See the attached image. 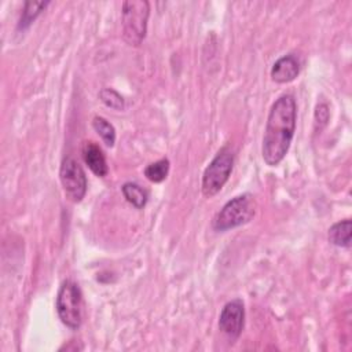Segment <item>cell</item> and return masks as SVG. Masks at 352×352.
I'll use <instances>...</instances> for the list:
<instances>
[{
	"label": "cell",
	"instance_id": "obj_5",
	"mask_svg": "<svg viewBox=\"0 0 352 352\" xmlns=\"http://www.w3.org/2000/svg\"><path fill=\"white\" fill-rule=\"evenodd\" d=\"M56 312L60 322L72 330H77L82 322V294L78 285L65 280L56 296Z\"/></svg>",
	"mask_w": 352,
	"mask_h": 352
},
{
	"label": "cell",
	"instance_id": "obj_1",
	"mask_svg": "<svg viewBox=\"0 0 352 352\" xmlns=\"http://www.w3.org/2000/svg\"><path fill=\"white\" fill-rule=\"evenodd\" d=\"M297 104L290 94L279 96L268 113L261 154L267 165H278L289 151L294 136Z\"/></svg>",
	"mask_w": 352,
	"mask_h": 352
},
{
	"label": "cell",
	"instance_id": "obj_9",
	"mask_svg": "<svg viewBox=\"0 0 352 352\" xmlns=\"http://www.w3.org/2000/svg\"><path fill=\"white\" fill-rule=\"evenodd\" d=\"M82 158L88 168L99 177H104L109 172L106 157L102 148L94 142H85L82 146Z\"/></svg>",
	"mask_w": 352,
	"mask_h": 352
},
{
	"label": "cell",
	"instance_id": "obj_3",
	"mask_svg": "<svg viewBox=\"0 0 352 352\" xmlns=\"http://www.w3.org/2000/svg\"><path fill=\"white\" fill-rule=\"evenodd\" d=\"M150 4L146 0H129L122 3L121 23L122 37L129 45H139L147 32Z\"/></svg>",
	"mask_w": 352,
	"mask_h": 352
},
{
	"label": "cell",
	"instance_id": "obj_14",
	"mask_svg": "<svg viewBox=\"0 0 352 352\" xmlns=\"http://www.w3.org/2000/svg\"><path fill=\"white\" fill-rule=\"evenodd\" d=\"M169 173V160L161 158L153 164H148L144 169V176L153 183H161Z\"/></svg>",
	"mask_w": 352,
	"mask_h": 352
},
{
	"label": "cell",
	"instance_id": "obj_16",
	"mask_svg": "<svg viewBox=\"0 0 352 352\" xmlns=\"http://www.w3.org/2000/svg\"><path fill=\"white\" fill-rule=\"evenodd\" d=\"M315 117H316V122H323L326 124L327 120H329V110H327V106L326 104H319L316 107V111H315Z\"/></svg>",
	"mask_w": 352,
	"mask_h": 352
},
{
	"label": "cell",
	"instance_id": "obj_2",
	"mask_svg": "<svg viewBox=\"0 0 352 352\" xmlns=\"http://www.w3.org/2000/svg\"><path fill=\"white\" fill-rule=\"evenodd\" d=\"M256 213V201L252 194H241L226 202V205L216 213L212 227L216 231H227L253 219Z\"/></svg>",
	"mask_w": 352,
	"mask_h": 352
},
{
	"label": "cell",
	"instance_id": "obj_12",
	"mask_svg": "<svg viewBox=\"0 0 352 352\" xmlns=\"http://www.w3.org/2000/svg\"><path fill=\"white\" fill-rule=\"evenodd\" d=\"M48 4V1H26L18 23V29H26Z\"/></svg>",
	"mask_w": 352,
	"mask_h": 352
},
{
	"label": "cell",
	"instance_id": "obj_13",
	"mask_svg": "<svg viewBox=\"0 0 352 352\" xmlns=\"http://www.w3.org/2000/svg\"><path fill=\"white\" fill-rule=\"evenodd\" d=\"M92 126L96 131V133L100 136V139L103 140V143L107 147H113L114 142H116V129L114 126L103 117H94L92 120Z\"/></svg>",
	"mask_w": 352,
	"mask_h": 352
},
{
	"label": "cell",
	"instance_id": "obj_11",
	"mask_svg": "<svg viewBox=\"0 0 352 352\" xmlns=\"http://www.w3.org/2000/svg\"><path fill=\"white\" fill-rule=\"evenodd\" d=\"M122 194L125 197V199L132 204L136 209H142L147 199H148V192L147 190H144L143 187H140L138 183H132V182H128L125 183L122 187Z\"/></svg>",
	"mask_w": 352,
	"mask_h": 352
},
{
	"label": "cell",
	"instance_id": "obj_15",
	"mask_svg": "<svg viewBox=\"0 0 352 352\" xmlns=\"http://www.w3.org/2000/svg\"><path fill=\"white\" fill-rule=\"evenodd\" d=\"M99 98H100V100L107 107H111L114 110L124 109V99H122V96L117 91H114L113 88H103L99 92Z\"/></svg>",
	"mask_w": 352,
	"mask_h": 352
},
{
	"label": "cell",
	"instance_id": "obj_4",
	"mask_svg": "<svg viewBox=\"0 0 352 352\" xmlns=\"http://www.w3.org/2000/svg\"><path fill=\"white\" fill-rule=\"evenodd\" d=\"M234 166V154L228 146L221 147L205 168L202 175V194L208 198L216 195L227 183Z\"/></svg>",
	"mask_w": 352,
	"mask_h": 352
},
{
	"label": "cell",
	"instance_id": "obj_10",
	"mask_svg": "<svg viewBox=\"0 0 352 352\" xmlns=\"http://www.w3.org/2000/svg\"><path fill=\"white\" fill-rule=\"evenodd\" d=\"M351 230H352V223L351 220H342L336 224H333L329 228L327 236L329 241L340 248H349L351 245Z\"/></svg>",
	"mask_w": 352,
	"mask_h": 352
},
{
	"label": "cell",
	"instance_id": "obj_7",
	"mask_svg": "<svg viewBox=\"0 0 352 352\" xmlns=\"http://www.w3.org/2000/svg\"><path fill=\"white\" fill-rule=\"evenodd\" d=\"M243 324H245V307L242 300L236 298V300L228 301L220 312V318H219L220 330L226 336H228L231 340H236L243 330Z\"/></svg>",
	"mask_w": 352,
	"mask_h": 352
},
{
	"label": "cell",
	"instance_id": "obj_6",
	"mask_svg": "<svg viewBox=\"0 0 352 352\" xmlns=\"http://www.w3.org/2000/svg\"><path fill=\"white\" fill-rule=\"evenodd\" d=\"M59 179L65 194L73 201L80 202L87 192V176L81 165L73 158L66 157L59 169Z\"/></svg>",
	"mask_w": 352,
	"mask_h": 352
},
{
	"label": "cell",
	"instance_id": "obj_8",
	"mask_svg": "<svg viewBox=\"0 0 352 352\" xmlns=\"http://www.w3.org/2000/svg\"><path fill=\"white\" fill-rule=\"evenodd\" d=\"M300 73V63L294 55H285L279 58L271 69V78L275 82L285 84L293 81Z\"/></svg>",
	"mask_w": 352,
	"mask_h": 352
}]
</instances>
